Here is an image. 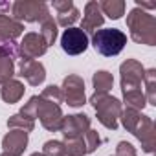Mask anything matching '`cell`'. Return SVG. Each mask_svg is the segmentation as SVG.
I'll return each mask as SVG.
<instances>
[{
	"instance_id": "cell-1",
	"label": "cell",
	"mask_w": 156,
	"mask_h": 156,
	"mask_svg": "<svg viewBox=\"0 0 156 156\" xmlns=\"http://www.w3.org/2000/svg\"><path fill=\"white\" fill-rule=\"evenodd\" d=\"M20 114L33 119V121L39 118L41 125L50 132H57L61 129V123H62V118H64V114L61 110V105L46 101L41 96L30 98V101L20 108Z\"/></svg>"
},
{
	"instance_id": "cell-2",
	"label": "cell",
	"mask_w": 156,
	"mask_h": 156,
	"mask_svg": "<svg viewBox=\"0 0 156 156\" xmlns=\"http://www.w3.org/2000/svg\"><path fill=\"white\" fill-rule=\"evenodd\" d=\"M127 28L134 42L145 46L156 44V19L151 13L140 8H132L127 15Z\"/></svg>"
},
{
	"instance_id": "cell-3",
	"label": "cell",
	"mask_w": 156,
	"mask_h": 156,
	"mask_svg": "<svg viewBox=\"0 0 156 156\" xmlns=\"http://www.w3.org/2000/svg\"><path fill=\"white\" fill-rule=\"evenodd\" d=\"M90 105L94 107L96 114H98V119L103 127L110 129V130H116L118 129V123H119V116L123 112V107H121V101L110 94H92L90 96Z\"/></svg>"
},
{
	"instance_id": "cell-4",
	"label": "cell",
	"mask_w": 156,
	"mask_h": 156,
	"mask_svg": "<svg viewBox=\"0 0 156 156\" xmlns=\"http://www.w3.org/2000/svg\"><path fill=\"white\" fill-rule=\"evenodd\" d=\"M127 44V35L118 28H103L92 33V46L103 57H114L121 53Z\"/></svg>"
},
{
	"instance_id": "cell-5",
	"label": "cell",
	"mask_w": 156,
	"mask_h": 156,
	"mask_svg": "<svg viewBox=\"0 0 156 156\" xmlns=\"http://www.w3.org/2000/svg\"><path fill=\"white\" fill-rule=\"evenodd\" d=\"M11 17L19 22H44L51 15H50L46 2H39V0H17L11 6Z\"/></svg>"
},
{
	"instance_id": "cell-6",
	"label": "cell",
	"mask_w": 156,
	"mask_h": 156,
	"mask_svg": "<svg viewBox=\"0 0 156 156\" xmlns=\"http://www.w3.org/2000/svg\"><path fill=\"white\" fill-rule=\"evenodd\" d=\"M61 92H62V99L73 108H79V107H83L87 103L85 81H83V77L75 75V73H70V75H66L62 79Z\"/></svg>"
},
{
	"instance_id": "cell-7",
	"label": "cell",
	"mask_w": 156,
	"mask_h": 156,
	"mask_svg": "<svg viewBox=\"0 0 156 156\" xmlns=\"http://www.w3.org/2000/svg\"><path fill=\"white\" fill-rule=\"evenodd\" d=\"M121 73V92H130V90H140L143 83L145 68L140 61L136 59H127L119 66Z\"/></svg>"
},
{
	"instance_id": "cell-8",
	"label": "cell",
	"mask_w": 156,
	"mask_h": 156,
	"mask_svg": "<svg viewBox=\"0 0 156 156\" xmlns=\"http://www.w3.org/2000/svg\"><path fill=\"white\" fill-rule=\"evenodd\" d=\"M88 35L81 28H66L61 35V48L68 55H81L88 48Z\"/></svg>"
},
{
	"instance_id": "cell-9",
	"label": "cell",
	"mask_w": 156,
	"mask_h": 156,
	"mask_svg": "<svg viewBox=\"0 0 156 156\" xmlns=\"http://www.w3.org/2000/svg\"><path fill=\"white\" fill-rule=\"evenodd\" d=\"M64 140H75V138H83L90 130V118L87 114H72L64 116L61 129Z\"/></svg>"
},
{
	"instance_id": "cell-10",
	"label": "cell",
	"mask_w": 156,
	"mask_h": 156,
	"mask_svg": "<svg viewBox=\"0 0 156 156\" xmlns=\"http://www.w3.org/2000/svg\"><path fill=\"white\" fill-rule=\"evenodd\" d=\"M19 55L22 59H31V61H37L39 57H42L46 51H48V44L44 42V39L41 37V33H35V31H30L22 37L19 48H17Z\"/></svg>"
},
{
	"instance_id": "cell-11",
	"label": "cell",
	"mask_w": 156,
	"mask_h": 156,
	"mask_svg": "<svg viewBox=\"0 0 156 156\" xmlns=\"http://www.w3.org/2000/svg\"><path fill=\"white\" fill-rule=\"evenodd\" d=\"M130 134H134L138 140H140V143H141V147H143V151L145 152H152L154 151V141H156V129H154V123H152V119L149 118V116H145V114H141L140 116V119H138V123L134 125V129H132V132Z\"/></svg>"
},
{
	"instance_id": "cell-12",
	"label": "cell",
	"mask_w": 156,
	"mask_h": 156,
	"mask_svg": "<svg viewBox=\"0 0 156 156\" xmlns=\"http://www.w3.org/2000/svg\"><path fill=\"white\" fill-rule=\"evenodd\" d=\"M19 75L31 85V87H39L44 83L46 79V68L41 61H31V59H22L19 64Z\"/></svg>"
},
{
	"instance_id": "cell-13",
	"label": "cell",
	"mask_w": 156,
	"mask_h": 156,
	"mask_svg": "<svg viewBox=\"0 0 156 156\" xmlns=\"http://www.w3.org/2000/svg\"><path fill=\"white\" fill-rule=\"evenodd\" d=\"M28 147V132L19 130V129H11L4 138H2V149L4 152L11 154V156H22L24 151Z\"/></svg>"
},
{
	"instance_id": "cell-14",
	"label": "cell",
	"mask_w": 156,
	"mask_h": 156,
	"mask_svg": "<svg viewBox=\"0 0 156 156\" xmlns=\"http://www.w3.org/2000/svg\"><path fill=\"white\" fill-rule=\"evenodd\" d=\"M105 22V17L99 9V2L96 0H90L85 6V13H83V20H81V30L88 35V33H94L98 31V28H101Z\"/></svg>"
},
{
	"instance_id": "cell-15",
	"label": "cell",
	"mask_w": 156,
	"mask_h": 156,
	"mask_svg": "<svg viewBox=\"0 0 156 156\" xmlns=\"http://www.w3.org/2000/svg\"><path fill=\"white\" fill-rule=\"evenodd\" d=\"M24 31V24L15 20L11 15H0V44L15 42Z\"/></svg>"
},
{
	"instance_id": "cell-16",
	"label": "cell",
	"mask_w": 156,
	"mask_h": 156,
	"mask_svg": "<svg viewBox=\"0 0 156 156\" xmlns=\"http://www.w3.org/2000/svg\"><path fill=\"white\" fill-rule=\"evenodd\" d=\"M24 90H26V88H24V85H22L20 81L11 79V81H8V83L2 85V88H0V96H2V99H4L6 103L13 105V103H19V101L22 99Z\"/></svg>"
},
{
	"instance_id": "cell-17",
	"label": "cell",
	"mask_w": 156,
	"mask_h": 156,
	"mask_svg": "<svg viewBox=\"0 0 156 156\" xmlns=\"http://www.w3.org/2000/svg\"><path fill=\"white\" fill-rule=\"evenodd\" d=\"M92 85H94L96 94H108L114 87V77L107 70H98L92 75Z\"/></svg>"
},
{
	"instance_id": "cell-18",
	"label": "cell",
	"mask_w": 156,
	"mask_h": 156,
	"mask_svg": "<svg viewBox=\"0 0 156 156\" xmlns=\"http://www.w3.org/2000/svg\"><path fill=\"white\" fill-rule=\"evenodd\" d=\"M99 9L112 20H118L125 15V2L123 0H103L99 2Z\"/></svg>"
},
{
	"instance_id": "cell-19",
	"label": "cell",
	"mask_w": 156,
	"mask_h": 156,
	"mask_svg": "<svg viewBox=\"0 0 156 156\" xmlns=\"http://www.w3.org/2000/svg\"><path fill=\"white\" fill-rule=\"evenodd\" d=\"M143 83H145V92L143 94H145L147 105H156V70L154 68L145 70Z\"/></svg>"
},
{
	"instance_id": "cell-20",
	"label": "cell",
	"mask_w": 156,
	"mask_h": 156,
	"mask_svg": "<svg viewBox=\"0 0 156 156\" xmlns=\"http://www.w3.org/2000/svg\"><path fill=\"white\" fill-rule=\"evenodd\" d=\"M123 103L127 105V108H134V110H143L147 107V99L143 90H130V92H123Z\"/></svg>"
},
{
	"instance_id": "cell-21",
	"label": "cell",
	"mask_w": 156,
	"mask_h": 156,
	"mask_svg": "<svg viewBox=\"0 0 156 156\" xmlns=\"http://www.w3.org/2000/svg\"><path fill=\"white\" fill-rule=\"evenodd\" d=\"M79 9H77L73 4L66 9H61L57 11V26H62V28H73V24L79 20Z\"/></svg>"
},
{
	"instance_id": "cell-22",
	"label": "cell",
	"mask_w": 156,
	"mask_h": 156,
	"mask_svg": "<svg viewBox=\"0 0 156 156\" xmlns=\"http://www.w3.org/2000/svg\"><path fill=\"white\" fill-rule=\"evenodd\" d=\"M41 37L44 39V42L48 44V48L57 41V22L50 17L44 22H41Z\"/></svg>"
},
{
	"instance_id": "cell-23",
	"label": "cell",
	"mask_w": 156,
	"mask_h": 156,
	"mask_svg": "<svg viewBox=\"0 0 156 156\" xmlns=\"http://www.w3.org/2000/svg\"><path fill=\"white\" fill-rule=\"evenodd\" d=\"M8 127L9 129H19V130H24V132H31L35 129V121L26 118V116H22L20 112H17V114H13L8 119Z\"/></svg>"
},
{
	"instance_id": "cell-24",
	"label": "cell",
	"mask_w": 156,
	"mask_h": 156,
	"mask_svg": "<svg viewBox=\"0 0 156 156\" xmlns=\"http://www.w3.org/2000/svg\"><path fill=\"white\" fill-rule=\"evenodd\" d=\"M62 143H64V147H66V156H87V149H85L83 138L64 140Z\"/></svg>"
},
{
	"instance_id": "cell-25",
	"label": "cell",
	"mask_w": 156,
	"mask_h": 156,
	"mask_svg": "<svg viewBox=\"0 0 156 156\" xmlns=\"http://www.w3.org/2000/svg\"><path fill=\"white\" fill-rule=\"evenodd\" d=\"M44 156H66V147L59 140H48L42 147Z\"/></svg>"
},
{
	"instance_id": "cell-26",
	"label": "cell",
	"mask_w": 156,
	"mask_h": 156,
	"mask_svg": "<svg viewBox=\"0 0 156 156\" xmlns=\"http://www.w3.org/2000/svg\"><path fill=\"white\" fill-rule=\"evenodd\" d=\"M83 141H85V149H87V154H92L94 151H98V147L101 145V136L98 130H88L85 136H83Z\"/></svg>"
},
{
	"instance_id": "cell-27",
	"label": "cell",
	"mask_w": 156,
	"mask_h": 156,
	"mask_svg": "<svg viewBox=\"0 0 156 156\" xmlns=\"http://www.w3.org/2000/svg\"><path fill=\"white\" fill-rule=\"evenodd\" d=\"M41 98H42V99H46V101H51V103H55V105H61V103L64 101V99H62L61 87H55V85H50V87H46V88L42 90Z\"/></svg>"
},
{
	"instance_id": "cell-28",
	"label": "cell",
	"mask_w": 156,
	"mask_h": 156,
	"mask_svg": "<svg viewBox=\"0 0 156 156\" xmlns=\"http://www.w3.org/2000/svg\"><path fill=\"white\" fill-rule=\"evenodd\" d=\"M116 154H119V156H136V149L129 141H119L118 147H116Z\"/></svg>"
},
{
	"instance_id": "cell-29",
	"label": "cell",
	"mask_w": 156,
	"mask_h": 156,
	"mask_svg": "<svg viewBox=\"0 0 156 156\" xmlns=\"http://www.w3.org/2000/svg\"><path fill=\"white\" fill-rule=\"evenodd\" d=\"M31 156H44V154H42V152H33Z\"/></svg>"
},
{
	"instance_id": "cell-30",
	"label": "cell",
	"mask_w": 156,
	"mask_h": 156,
	"mask_svg": "<svg viewBox=\"0 0 156 156\" xmlns=\"http://www.w3.org/2000/svg\"><path fill=\"white\" fill-rule=\"evenodd\" d=\"M0 156H11V154H8V152H2V154H0Z\"/></svg>"
},
{
	"instance_id": "cell-31",
	"label": "cell",
	"mask_w": 156,
	"mask_h": 156,
	"mask_svg": "<svg viewBox=\"0 0 156 156\" xmlns=\"http://www.w3.org/2000/svg\"><path fill=\"white\" fill-rule=\"evenodd\" d=\"M114 156H119V154H114Z\"/></svg>"
}]
</instances>
